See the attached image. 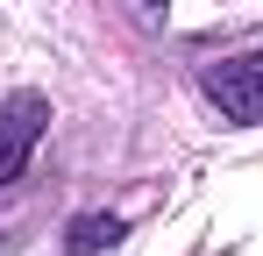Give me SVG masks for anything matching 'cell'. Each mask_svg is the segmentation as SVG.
<instances>
[{"instance_id":"3","label":"cell","mask_w":263,"mask_h":256,"mask_svg":"<svg viewBox=\"0 0 263 256\" xmlns=\"http://www.w3.org/2000/svg\"><path fill=\"white\" fill-rule=\"evenodd\" d=\"M114 242H121V221H114V213H79L64 249H71V256H92V249H114Z\"/></svg>"},{"instance_id":"2","label":"cell","mask_w":263,"mask_h":256,"mask_svg":"<svg viewBox=\"0 0 263 256\" xmlns=\"http://www.w3.org/2000/svg\"><path fill=\"white\" fill-rule=\"evenodd\" d=\"M50 128V100L43 93H7L0 100V185H14L22 171H29V157H36V142H43Z\"/></svg>"},{"instance_id":"1","label":"cell","mask_w":263,"mask_h":256,"mask_svg":"<svg viewBox=\"0 0 263 256\" xmlns=\"http://www.w3.org/2000/svg\"><path fill=\"white\" fill-rule=\"evenodd\" d=\"M199 93H206L235 128H256V121H263V50L214 57V64L199 71Z\"/></svg>"}]
</instances>
